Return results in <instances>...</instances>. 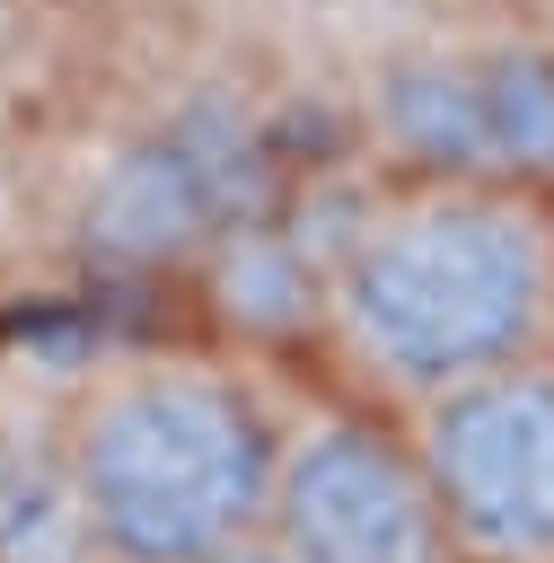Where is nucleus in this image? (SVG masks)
I'll list each match as a JSON object with an SVG mask.
<instances>
[{
	"mask_svg": "<svg viewBox=\"0 0 554 563\" xmlns=\"http://www.w3.org/2000/svg\"><path fill=\"white\" fill-rule=\"evenodd\" d=\"M378 123L413 176H475L554 202V53L405 62L378 88Z\"/></svg>",
	"mask_w": 554,
	"mask_h": 563,
	"instance_id": "5",
	"label": "nucleus"
},
{
	"mask_svg": "<svg viewBox=\"0 0 554 563\" xmlns=\"http://www.w3.org/2000/svg\"><path fill=\"white\" fill-rule=\"evenodd\" d=\"M325 387L378 413H431L554 343V202L475 176H405L343 211L317 255Z\"/></svg>",
	"mask_w": 554,
	"mask_h": 563,
	"instance_id": "1",
	"label": "nucleus"
},
{
	"mask_svg": "<svg viewBox=\"0 0 554 563\" xmlns=\"http://www.w3.org/2000/svg\"><path fill=\"white\" fill-rule=\"evenodd\" d=\"M264 545L290 563H457L413 422L343 387L281 396Z\"/></svg>",
	"mask_w": 554,
	"mask_h": 563,
	"instance_id": "3",
	"label": "nucleus"
},
{
	"mask_svg": "<svg viewBox=\"0 0 554 563\" xmlns=\"http://www.w3.org/2000/svg\"><path fill=\"white\" fill-rule=\"evenodd\" d=\"M202 563H290L281 545H264V537H246V545H229V554H202Z\"/></svg>",
	"mask_w": 554,
	"mask_h": 563,
	"instance_id": "6",
	"label": "nucleus"
},
{
	"mask_svg": "<svg viewBox=\"0 0 554 563\" xmlns=\"http://www.w3.org/2000/svg\"><path fill=\"white\" fill-rule=\"evenodd\" d=\"M545 361H554V343H545Z\"/></svg>",
	"mask_w": 554,
	"mask_h": 563,
	"instance_id": "7",
	"label": "nucleus"
},
{
	"mask_svg": "<svg viewBox=\"0 0 554 563\" xmlns=\"http://www.w3.org/2000/svg\"><path fill=\"white\" fill-rule=\"evenodd\" d=\"M413 449L457 563H554V361L440 396L413 413Z\"/></svg>",
	"mask_w": 554,
	"mask_h": 563,
	"instance_id": "4",
	"label": "nucleus"
},
{
	"mask_svg": "<svg viewBox=\"0 0 554 563\" xmlns=\"http://www.w3.org/2000/svg\"><path fill=\"white\" fill-rule=\"evenodd\" d=\"M97 563H202L264 537L281 396L211 343L106 352L53 413Z\"/></svg>",
	"mask_w": 554,
	"mask_h": 563,
	"instance_id": "2",
	"label": "nucleus"
}]
</instances>
